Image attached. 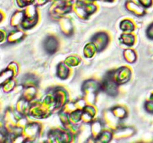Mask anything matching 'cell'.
Here are the masks:
<instances>
[{
    "label": "cell",
    "instance_id": "cell-1",
    "mask_svg": "<svg viewBox=\"0 0 153 143\" xmlns=\"http://www.w3.org/2000/svg\"><path fill=\"white\" fill-rule=\"evenodd\" d=\"M140 2L143 5L145 6H149L150 5L151 3H152V0H139Z\"/></svg>",
    "mask_w": 153,
    "mask_h": 143
}]
</instances>
